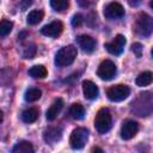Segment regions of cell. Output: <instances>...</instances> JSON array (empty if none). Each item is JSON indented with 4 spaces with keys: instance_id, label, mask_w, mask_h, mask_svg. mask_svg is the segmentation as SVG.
<instances>
[{
    "instance_id": "19",
    "label": "cell",
    "mask_w": 153,
    "mask_h": 153,
    "mask_svg": "<svg viewBox=\"0 0 153 153\" xmlns=\"http://www.w3.org/2000/svg\"><path fill=\"white\" fill-rule=\"evenodd\" d=\"M12 152L13 153H32L33 147L29 141H19L18 143L14 145V147L12 148Z\"/></svg>"
},
{
    "instance_id": "29",
    "label": "cell",
    "mask_w": 153,
    "mask_h": 153,
    "mask_svg": "<svg viewBox=\"0 0 153 153\" xmlns=\"http://www.w3.org/2000/svg\"><path fill=\"white\" fill-rule=\"evenodd\" d=\"M128 1V4L131 6V7H136V6H139L141 2H142V0H127Z\"/></svg>"
},
{
    "instance_id": "17",
    "label": "cell",
    "mask_w": 153,
    "mask_h": 153,
    "mask_svg": "<svg viewBox=\"0 0 153 153\" xmlns=\"http://www.w3.org/2000/svg\"><path fill=\"white\" fill-rule=\"evenodd\" d=\"M69 115L74 120H82L85 117V109H84V106L81 104L74 103L69 108Z\"/></svg>"
},
{
    "instance_id": "4",
    "label": "cell",
    "mask_w": 153,
    "mask_h": 153,
    "mask_svg": "<svg viewBox=\"0 0 153 153\" xmlns=\"http://www.w3.org/2000/svg\"><path fill=\"white\" fill-rule=\"evenodd\" d=\"M88 140V130L86 128L79 127L74 129L69 136V145L73 149H81Z\"/></svg>"
},
{
    "instance_id": "6",
    "label": "cell",
    "mask_w": 153,
    "mask_h": 153,
    "mask_svg": "<svg viewBox=\"0 0 153 153\" xmlns=\"http://www.w3.org/2000/svg\"><path fill=\"white\" fill-rule=\"evenodd\" d=\"M116 72H117L116 65L111 60H104L100 62L97 69V75L102 80H111L116 75Z\"/></svg>"
},
{
    "instance_id": "8",
    "label": "cell",
    "mask_w": 153,
    "mask_h": 153,
    "mask_svg": "<svg viewBox=\"0 0 153 153\" xmlns=\"http://www.w3.org/2000/svg\"><path fill=\"white\" fill-rule=\"evenodd\" d=\"M124 16V8L120 2H110L104 7V17L106 19H118Z\"/></svg>"
},
{
    "instance_id": "7",
    "label": "cell",
    "mask_w": 153,
    "mask_h": 153,
    "mask_svg": "<svg viewBox=\"0 0 153 153\" xmlns=\"http://www.w3.org/2000/svg\"><path fill=\"white\" fill-rule=\"evenodd\" d=\"M126 43H127L126 37L123 35H117L114 41H111L109 43H105L104 44V48L111 55H121L123 53V49H124Z\"/></svg>"
},
{
    "instance_id": "27",
    "label": "cell",
    "mask_w": 153,
    "mask_h": 153,
    "mask_svg": "<svg viewBox=\"0 0 153 153\" xmlns=\"http://www.w3.org/2000/svg\"><path fill=\"white\" fill-rule=\"evenodd\" d=\"M142 45L140 44V43H134L133 45H131V50H133V53L136 55V57H141L142 56Z\"/></svg>"
},
{
    "instance_id": "13",
    "label": "cell",
    "mask_w": 153,
    "mask_h": 153,
    "mask_svg": "<svg viewBox=\"0 0 153 153\" xmlns=\"http://www.w3.org/2000/svg\"><path fill=\"white\" fill-rule=\"evenodd\" d=\"M62 108H63V99L56 98L53 102V104L49 106V109L47 110V112H45L47 120L48 121H54L57 117V115L60 114V111L62 110Z\"/></svg>"
},
{
    "instance_id": "26",
    "label": "cell",
    "mask_w": 153,
    "mask_h": 153,
    "mask_svg": "<svg viewBox=\"0 0 153 153\" xmlns=\"http://www.w3.org/2000/svg\"><path fill=\"white\" fill-rule=\"evenodd\" d=\"M97 1H98V0H76L78 5H79L80 7H82V8L91 7V6H93Z\"/></svg>"
},
{
    "instance_id": "9",
    "label": "cell",
    "mask_w": 153,
    "mask_h": 153,
    "mask_svg": "<svg viewBox=\"0 0 153 153\" xmlns=\"http://www.w3.org/2000/svg\"><path fill=\"white\" fill-rule=\"evenodd\" d=\"M139 130V124L137 122L133 120H127L123 122L121 127V137L123 140H130L133 139Z\"/></svg>"
},
{
    "instance_id": "12",
    "label": "cell",
    "mask_w": 153,
    "mask_h": 153,
    "mask_svg": "<svg viewBox=\"0 0 153 153\" xmlns=\"http://www.w3.org/2000/svg\"><path fill=\"white\" fill-rule=\"evenodd\" d=\"M82 92H84V96L85 98L87 99H96L99 94V90H98V86L91 81V80H84L82 81Z\"/></svg>"
},
{
    "instance_id": "10",
    "label": "cell",
    "mask_w": 153,
    "mask_h": 153,
    "mask_svg": "<svg viewBox=\"0 0 153 153\" xmlns=\"http://www.w3.org/2000/svg\"><path fill=\"white\" fill-rule=\"evenodd\" d=\"M62 30H63V24L59 20H54V22L44 25L41 29V33L47 37H57L61 35Z\"/></svg>"
},
{
    "instance_id": "3",
    "label": "cell",
    "mask_w": 153,
    "mask_h": 153,
    "mask_svg": "<svg viewBox=\"0 0 153 153\" xmlns=\"http://www.w3.org/2000/svg\"><path fill=\"white\" fill-rule=\"evenodd\" d=\"M111 124H112V117H111L110 111H109L106 108L100 109V110L97 112L96 118H94V127H96V130H97L99 134H105L106 131L110 130Z\"/></svg>"
},
{
    "instance_id": "22",
    "label": "cell",
    "mask_w": 153,
    "mask_h": 153,
    "mask_svg": "<svg viewBox=\"0 0 153 153\" xmlns=\"http://www.w3.org/2000/svg\"><path fill=\"white\" fill-rule=\"evenodd\" d=\"M12 27H13V23H12L11 20L2 19V20L0 22V37L7 36V35L12 31Z\"/></svg>"
},
{
    "instance_id": "11",
    "label": "cell",
    "mask_w": 153,
    "mask_h": 153,
    "mask_svg": "<svg viewBox=\"0 0 153 153\" xmlns=\"http://www.w3.org/2000/svg\"><path fill=\"white\" fill-rule=\"evenodd\" d=\"M79 47L85 51V53H92L96 49V41L88 35H80L76 37Z\"/></svg>"
},
{
    "instance_id": "24",
    "label": "cell",
    "mask_w": 153,
    "mask_h": 153,
    "mask_svg": "<svg viewBox=\"0 0 153 153\" xmlns=\"http://www.w3.org/2000/svg\"><path fill=\"white\" fill-rule=\"evenodd\" d=\"M35 55H36V45L35 44H29L24 48V51H23L24 59H32Z\"/></svg>"
},
{
    "instance_id": "16",
    "label": "cell",
    "mask_w": 153,
    "mask_h": 153,
    "mask_svg": "<svg viewBox=\"0 0 153 153\" xmlns=\"http://www.w3.org/2000/svg\"><path fill=\"white\" fill-rule=\"evenodd\" d=\"M48 74V71L44 66L42 65H36V66H32L30 69H29V75L35 78V79H43L45 78Z\"/></svg>"
},
{
    "instance_id": "28",
    "label": "cell",
    "mask_w": 153,
    "mask_h": 153,
    "mask_svg": "<svg viewBox=\"0 0 153 153\" xmlns=\"http://www.w3.org/2000/svg\"><path fill=\"white\" fill-rule=\"evenodd\" d=\"M32 2H33V0H22L20 4H19V6H20L22 11H25V10H27L32 5Z\"/></svg>"
},
{
    "instance_id": "30",
    "label": "cell",
    "mask_w": 153,
    "mask_h": 153,
    "mask_svg": "<svg viewBox=\"0 0 153 153\" xmlns=\"http://www.w3.org/2000/svg\"><path fill=\"white\" fill-rule=\"evenodd\" d=\"M92 152H103V149H100L98 147H94V148H92Z\"/></svg>"
},
{
    "instance_id": "1",
    "label": "cell",
    "mask_w": 153,
    "mask_h": 153,
    "mask_svg": "<svg viewBox=\"0 0 153 153\" xmlns=\"http://www.w3.org/2000/svg\"><path fill=\"white\" fill-rule=\"evenodd\" d=\"M134 31L142 37H148L153 31V20L152 17L147 13H140L136 17L135 24H134Z\"/></svg>"
},
{
    "instance_id": "25",
    "label": "cell",
    "mask_w": 153,
    "mask_h": 153,
    "mask_svg": "<svg viewBox=\"0 0 153 153\" xmlns=\"http://www.w3.org/2000/svg\"><path fill=\"white\" fill-rule=\"evenodd\" d=\"M82 22H84V17L80 13H76V14L73 16V18L71 20V24H72V26L78 27V26H80L82 24Z\"/></svg>"
},
{
    "instance_id": "18",
    "label": "cell",
    "mask_w": 153,
    "mask_h": 153,
    "mask_svg": "<svg viewBox=\"0 0 153 153\" xmlns=\"http://www.w3.org/2000/svg\"><path fill=\"white\" fill-rule=\"evenodd\" d=\"M38 118V110L36 108H29L23 111L22 114V120L25 123H33Z\"/></svg>"
},
{
    "instance_id": "20",
    "label": "cell",
    "mask_w": 153,
    "mask_h": 153,
    "mask_svg": "<svg viewBox=\"0 0 153 153\" xmlns=\"http://www.w3.org/2000/svg\"><path fill=\"white\" fill-rule=\"evenodd\" d=\"M43 16H44L43 11L33 10V11H31V12L27 14V17H26V23H27L29 25H36V24H38V23L43 19Z\"/></svg>"
},
{
    "instance_id": "21",
    "label": "cell",
    "mask_w": 153,
    "mask_h": 153,
    "mask_svg": "<svg viewBox=\"0 0 153 153\" xmlns=\"http://www.w3.org/2000/svg\"><path fill=\"white\" fill-rule=\"evenodd\" d=\"M42 96V91L37 87H31L29 90H26L25 94H24V98L26 102H36L41 98Z\"/></svg>"
},
{
    "instance_id": "14",
    "label": "cell",
    "mask_w": 153,
    "mask_h": 153,
    "mask_svg": "<svg viewBox=\"0 0 153 153\" xmlns=\"http://www.w3.org/2000/svg\"><path fill=\"white\" fill-rule=\"evenodd\" d=\"M61 135H62V130L60 127H50L44 131L43 137H44L45 142L53 143V142H56L57 140H60Z\"/></svg>"
},
{
    "instance_id": "2",
    "label": "cell",
    "mask_w": 153,
    "mask_h": 153,
    "mask_svg": "<svg viewBox=\"0 0 153 153\" xmlns=\"http://www.w3.org/2000/svg\"><path fill=\"white\" fill-rule=\"evenodd\" d=\"M78 55V50L74 45H67L61 48L55 55V63L59 67H66L74 62Z\"/></svg>"
},
{
    "instance_id": "5",
    "label": "cell",
    "mask_w": 153,
    "mask_h": 153,
    "mask_svg": "<svg viewBox=\"0 0 153 153\" xmlns=\"http://www.w3.org/2000/svg\"><path fill=\"white\" fill-rule=\"evenodd\" d=\"M129 93H130V88L127 85H122V84L111 86L106 91L108 98L112 102H122L126 98H128Z\"/></svg>"
},
{
    "instance_id": "23",
    "label": "cell",
    "mask_w": 153,
    "mask_h": 153,
    "mask_svg": "<svg viewBox=\"0 0 153 153\" xmlns=\"http://www.w3.org/2000/svg\"><path fill=\"white\" fill-rule=\"evenodd\" d=\"M68 0H50V6L55 11H63L68 7Z\"/></svg>"
},
{
    "instance_id": "15",
    "label": "cell",
    "mask_w": 153,
    "mask_h": 153,
    "mask_svg": "<svg viewBox=\"0 0 153 153\" xmlns=\"http://www.w3.org/2000/svg\"><path fill=\"white\" fill-rule=\"evenodd\" d=\"M152 81H153V75H152V73H151L149 71H146V72L140 73V74L136 76V79H135L136 85L140 86V87L148 86V85L152 84Z\"/></svg>"
},
{
    "instance_id": "31",
    "label": "cell",
    "mask_w": 153,
    "mask_h": 153,
    "mask_svg": "<svg viewBox=\"0 0 153 153\" xmlns=\"http://www.w3.org/2000/svg\"><path fill=\"white\" fill-rule=\"evenodd\" d=\"M2 120H4V112L0 110V122H2Z\"/></svg>"
}]
</instances>
